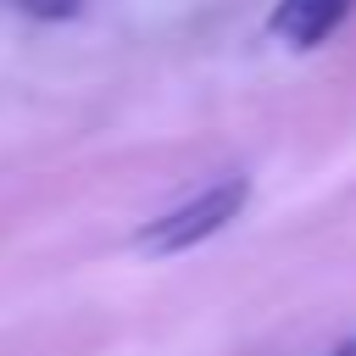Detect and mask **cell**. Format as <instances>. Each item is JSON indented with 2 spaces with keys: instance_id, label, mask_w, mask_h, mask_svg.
<instances>
[{
  "instance_id": "6da1fadb",
  "label": "cell",
  "mask_w": 356,
  "mask_h": 356,
  "mask_svg": "<svg viewBox=\"0 0 356 356\" xmlns=\"http://www.w3.org/2000/svg\"><path fill=\"white\" fill-rule=\"evenodd\" d=\"M245 200H250V178H245V172H228V178L206 184L200 195H189L184 206L150 217V222L134 234V250H145V256H184V250L217 239V234L245 211Z\"/></svg>"
},
{
  "instance_id": "277c9868",
  "label": "cell",
  "mask_w": 356,
  "mask_h": 356,
  "mask_svg": "<svg viewBox=\"0 0 356 356\" xmlns=\"http://www.w3.org/2000/svg\"><path fill=\"white\" fill-rule=\"evenodd\" d=\"M328 356H356V339H339V345H334Z\"/></svg>"
},
{
  "instance_id": "3957f363",
  "label": "cell",
  "mask_w": 356,
  "mask_h": 356,
  "mask_svg": "<svg viewBox=\"0 0 356 356\" xmlns=\"http://www.w3.org/2000/svg\"><path fill=\"white\" fill-rule=\"evenodd\" d=\"M22 17H33V22H67V17H78L83 11V0H11Z\"/></svg>"
},
{
  "instance_id": "7a4b0ae2",
  "label": "cell",
  "mask_w": 356,
  "mask_h": 356,
  "mask_svg": "<svg viewBox=\"0 0 356 356\" xmlns=\"http://www.w3.org/2000/svg\"><path fill=\"white\" fill-rule=\"evenodd\" d=\"M356 11V0H278L267 17V33L289 50H317L339 33V22Z\"/></svg>"
}]
</instances>
